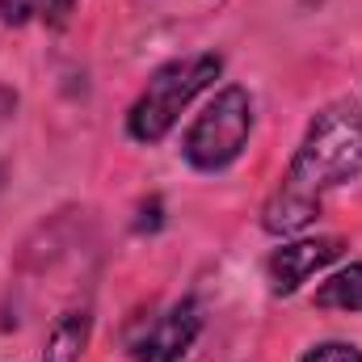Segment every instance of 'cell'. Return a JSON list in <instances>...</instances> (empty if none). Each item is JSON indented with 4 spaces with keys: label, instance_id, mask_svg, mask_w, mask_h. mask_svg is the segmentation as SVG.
Instances as JSON below:
<instances>
[{
    "label": "cell",
    "instance_id": "obj_1",
    "mask_svg": "<svg viewBox=\"0 0 362 362\" xmlns=\"http://www.w3.org/2000/svg\"><path fill=\"white\" fill-rule=\"evenodd\" d=\"M362 173V101L341 97L333 105H325L308 135L299 139L282 185L274 189V198L262 211V228L270 236H291L299 228H308L320 215V202Z\"/></svg>",
    "mask_w": 362,
    "mask_h": 362
},
{
    "label": "cell",
    "instance_id": "obj_2",
    "mask_svg": "<svg viewBox=\"0 0 362 362\" xmlns=\"http://www.w3.org/2000/svg\"><path fill=\"white\" fill-rule=\"evenodd\" d=\"M219 72H223V59L211 55V51L206 55H185V59H173V64L156 68L148 89L127 110V135L135 144H160L173 131V122L181 118V110L206 85H215Z\"/></svg>",
    "mask_w": 362,
    "mask_h": 362
},
{
    "label": "cell",
    "instance_id": "obj_3",
    "mask_svg": "<svg viewBox=\"0 0 362 362\" xmlns=\"http://www.w3.org/2000/svg\"><path fill=\"white\" fill-rule=\"evenodd\" d=\"M253 135V101L240 85H228L211 97V105L185 127L181 135V156L198 173H219L228 169Z\"/></svg>",
    "mask_w": 362,
    "mask_h": 362
},
{
    "label": "cell",
    "instance_id": "obj_4",
    "mask_svg": "<svg viewBox=\"0 0 362 362\" xmlns=\"http://www.w3.org/2000/svg\"><path fill=\"white\" fill-rule=\"evenodd\" d=\"M202 333V312L194 299H177L160 312H148L131 320L127 329V354L135 362H181Z\"/></svg>",
    "mask_w": 362,
    "mask_h": 362
},
{
    "label": "cell",
    "instance_id": "obj_5",
    "mask_svg": "<svg viewBox=\"0 0 362 362\" xmlns=\"http://www.w3.org/2000/svg\"><path fill=\"white\" fill-rule=\"evenodd\" d=\"M341 240L337 236H320V240H295V245H282L274 249L270 262H266V278H270L274 295H295L316 270H325L333 257H341Z\"/></svg>",
    "mask_w": 362,
    "mask_h": 362
},
{
    "label": "cell",
    "instance_id": "obj_6",
    "mask_svg": "<svg viewBox=\"0 0 362 362\" xmlns=\"http://www.w3.org/2000/svg\"><path fill=\"white\" fill-rule=\"evenodd\" d=\"M89 329H93L89 308L64 312V316L51 325L47 341H42V362H81L85 346H89Z\"/></svg>",
    "mask_w": 362,
    "mask_h": 362
},
{
    "label": "cell",
    "instance_id": "obj_7",
    "mask_svg": "<svg viewBox=\"0 0 362 362\" xmlns=\"http://www.w3.org/2000/svg\"><path fill=\"white\" fill-rule=\"evenodd\" d=\"M312 303L316 308H333V312H362V262L333 274L329 282H320Z\"/></svg>",
    "mask_w": 362,
    "mask_h": 362
},
{
    "label": "cell",
    "instance_id": "obj_8",
    "mask_svg": "<svg viewBox=\"0 0 362 362\" xmlns=\"http://www.w3.org/2000/svg\"><path fill=\"white\" fill-rule=\"evenodd\" d=\"M76 0H0V21L4 25H25V21H47L64 25L72 17Z\"/></svg>",
    "mask_w": 362,
    "mask_h": 362
},
{
    "label": "cell",
    "instance_id": "obj_9",
    "mask_svg": "<svg viewBox=\"0 0 362 362\" xmlns=\"http://www.w3.org/2000/svg\"><path fill=\"white\" fill-rule=\"evenodd\" d=\"M303 362H362V350L346 346V341H320L303 354Z\"/></svg>",
    "mask_w": 362,
    "mask_h": 362
}]
</instances>
